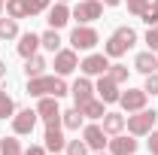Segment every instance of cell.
Masks as SVG:
<instances>
[{"instance_id":"1","label":"cell","mask_w":158,"mask_h":155,"mask_svg":"<svg viewBox=\"0 0 158 155\" xmlns=\"http://www.w3.org/2000/svg\"><path fill=\"white\" fill-rule=\"evenodd\" d=\"M27 94L31 97H46V94H52V97H64V94H70V85L64 82V76H49V73H43V76L37 79H27Z\"/></svg>"},{"instance_id":"2","label":"cell","mask_w":158,"mask_h":155,"mask_svg":"<svg viewBox=\"0 0 158 155\" xmlns=\"http://www.w3.org/2000/svg\"><path fill=\"white\" fill-rule=\"evenodd\" d=\"M155 110H137V113H128V119H125V128H128V134L134 137H143L149 134L152 128H155Z\"/></svg>"},{"instance_id":"3","label":"cell","mask_w":158,"mask_h":155,"mask_svg":"<svg viewBox=\"0 0 158 155\" xmlns=\"http://www.w3.org/2000/svg\"><path fill=\"white\" fill-rule=\"evenodd\" d=\"M98 43H100V37H98V31L91 24H76L70 31V49H76V52H88Z\"/></svg>"},{"instance_id":"4","label":"cell","mask_w":158,"mask_h":155,"mask_svg":"<svg viewBox=\"0 0 158 155\" xmlns=\"http://www.w3.org/2000/svg\"><path fill=\"white\" fill-rule=\"evenodd\" d=\"M70 12H73V19H76L79 24H91V21H98L100 15H103V3H100V0H79Z\"/></svg>"},{"instance_id":"5","label":"cell","mask_w":158,"mask_h":155,"mask_svg":"<svg viewBox=\"0 0 158 155\" xmlns=\"http://www.w3.org/2000/svg\"><path fill=\"white\" fill-rule=\"evenodd\" d=\"M43 140H46V152H52V155L61 152V149L67 146V140H64V125H61V116L46 122V137H43Z\"/></svg>"},{"instance_id":"6","label":"cell","mask_w":158,"mask_h":155,"mask_svg":"<svg viewBox=\"0 0 158 155\" xmlns=\"http://www.w3.org/2000/svg\"><path fill=\"white\" fill-rule=\"evenodd\" d=\"M79 70H82L85 76H103V73L110 70V58H106L103 52H91V55H85V58L79 61Z\"/></svg>"},{"instance_id":"7","label":"cell","mask_w":158,"mask_h":155,"mask_svg":"<svg viewBox=\"0 0 158 155\" xmlns=\"http://www.w3.org/2000/svg\"><path fill=\"white\" fill-rule=\"evenodd\" d=\"M146 100H149V94H146L143 88H128V91H122V94H118V103H122V110H125V113L146 110Z\"/></svg>"},{"instance_id":"8","label":"cell","mask_w":158,"mask_h":155,"mask_svg":"<svg viewBox=\"0 0 158 155\" xmlns=\"http://www.w3.org/2000/svg\"><path fill=\"white\" fill-rule=\"evenodd\" d=\"M73 70H79L76 49H58V52H55V73H58V76H70Z\"/></svg>"},{"instance_id":"9","label":"cell","mask_w":158,"mask_h":155,"mask_svg":"<svg viewBox=\"0 0 158 155\" xmlns=\"http://www.w3.org/2000/svg\"><path fill=\"white\" fill-rule=\"evenodd\" d=\"M37 110H19L15 116H12V131H15V137H24L31 134L34 128H37Z\"/></svg>"},{"instance_id":"10","label":"cell","mask_w":158,"mask_h":155,"mask_svg":"<svg viewBox=\"0 0 158 155\" xmlns=\"http://www.w3.org/2000/svg\"><path fill=\"white\" fill-rule=\"evenodd\" d=\"M82 140H85V146L94 149V152H103L106 143H110V140H106V131H103L100 125H85V128H82Z\"/></svg>"},{"instance_id":"11","label":"cell","mask_w":158,"mask_h":155,"mask_svg":"<svg viewBox=\"0 0 158 155\" xmlns=\"http://www.w3.org/2000/svg\"><path fill=\"white\" fill-rule=\"evenodd\" d=\"M94 94H98L103 103H118V94H122V91H118V82H113V79L103 73V76L98 79V85H94Z\"/></svg>"},{"instance_id":"12","label":"cell","mask_w":158,"mask_h":155,"mask_svg":"<svg viewBox=\"0 0 158 155\" xmlns=\"http://www.w3.org/2000/svg\"><path fill=\"white\" fill-rule=\"evenodd\" d=\"M70 94H73V103L82 107L85 100H91V97H94V82H91L88 76H79L76 82L70 85Z\"/></svg>"},{"instance_id":"13","label":"cell","mask_w":158,"mask_h":155,"mask_svg":"<svg viewBox=\"0 0 158 155\" xmlns=\"http://www.w3.org/2000/svg\"><path fill=\"white\" fill-rule=\"evenodd\" d=\"M106 146H110V155H134L140 143L134 140V134H131V137H125V134H116L113 140H110V143H106Z\"/></svg>"},{"instance_id":"14","label":"cell","mask_w":158,"mask_h":155,"mask_svg":"<svg viewBox=\"0 0 158 155\" xmlns=\"http://www.w3.org/2000/svg\"><path fill=\"white\" fill-rule=\"evenodd\" d=\"M70 19H73V12H70V6L67 3H55V6H49V27H55V31H61L64 24H70Z\"/></svg>"},{"instance_id":"15","label":"cell","mask_w":158,"mask_h":155,"mask_svg":"<svg viewBox=\"0 0 158 155\" xmlns=\"http://www.w3.org/2000/svg\"><path fill=\"white\" fill-rule=\"evenodd\" d=\"M37 116L43 122H49V119H58L61 116V107H58V97L46 94V97H37Z\"/></svg>"},{"instance_id":"16","label":"cell","mask_w":158,"mask_h":155,"mask_svg":"<svg viewBox=\"0 0 158 155\" xmlns=\"http://www.w3.org/2000/svg\"><path fill=\"white\" fill-rule=\"evenodd\" d=\"M134 70H140L143 76H146V73H155L158 70V52H149V49L140 52L137 58H134Z\"/></svg>"},{"instance_id":"17","label":"cell","mask_w":158,"mask_h":155,"mask_svg":"<svg viewBox=\"0 0 158 155\" xmlns=\"http://www.w3.org/2000/svg\"><path fill=\"white\" fill-rule=\"evenodd\" d=\"M125 119H128V116H122V113H106V116L100 119V122H103L100 128L106 131V137H116V134L125 131Z\"/></svg>"},{"instance_id":"18","label":"cell","mask_w":158,"mask_h":155,"mask_svg":"<svg viewBox=\"0 0 158 155\" xmlns=\"http://www.w3.org/2000/svg\"><path fill=\"white\" fill-rule=\"evenodd\" d=\"M37 49H40V34H21L19 37V55L21 58H31V55H37Z\"/></svg>"},{"instance_id":"19","label":"cell","mask_w":158,"mask_h":155,"mask_svg":"<svg viewBox=\"0 0 158 155\" xmlns=\"http://www.w3.org/2000/svg\"><path fill=\"white\" fill-rule=\"evenodd\" d=\"M46 58L43 55H31V58H24V76L27 79H37V76H43L46 73Z\"/></svg>"},{"instance_id":"20","label":"cell","mask_w":158,"mask_h":155,"mask_svg":"<svg viewBox=\"0 0 158 155\" xmlns=\"http://www.w3.org/2000/svg\"><path fill=\"white\" fill-rule=\"evenodd\" d=\"M79 113H82L85 119H91V122L106 116V110H103V100H100V97H91V100H85V103L79 107Z\"/></svg>"},{"instance_id":"21","label":"cell","mask_w":158,"mask_h":155,"mask_svg":"<svg viewBox=\"0 0 158 155\" xmlns=\"http://www.w3.org/2000/svg\"><path fill=\"white\" fill-rule=\"evenodd\" d=\"M82 122H85V116L79 113V107H70V110H64V113H61V125H64L67 131H79V128H82Z\"/></svg>"},{"instance_id":"22","label":"cell","mask_w":158,"mask_h":155,"mask_svg":"<svg viewBox=\"0 0 158 155\" xmlns=\"http://www.w3.org/2000/svg\"><path fill=\"white\" fill-rule=\"evenodd\" d=\"M125 52H128V46H125L118 37H110L106 43H103V55H106V58H122Z\"/></svg>"},{"instance_id":"23","label":"cell","mask_w":158,"mask_h":155,"mask_svg":"<svg viewBox=\"0 0 158 155\" xmlns=\"http://www.w3.org/2000/svg\"><path fill=\"white\" fill-rule=\"evenodd\" d=\"M40 46H43L46 52H58V49H61V37H58V31H55V27H49L46 34H40Z\"/></svg>"},{"instance_id":"24","label":"cell","mask_w":158,"mask_h":155,"mask_svg":"<svg viewBox=\"0 0 158 155\" xmlns=\"http://www.w3.org/2000/svg\"><path fill=\"white\" fill-rule=\"evenodd\" d=\"M15 37H19V21L9 15L6 19L0 15V40H15Z\"/></svg>"},{"instance_id":"25","label":"cell","mask_w":158,"mask_h":155,"mask_svg":"<svg viewBox=\"0 0 158 155\" xmlns=\"http://www.w3.org/2000/svg\"><path fill=\"white\" fill-rule=\"evenodd\" d=\"M6 15L9 19H27V3L24 0H6Z\"/></svg>"},{"instance_id":"26","label":"cell","mask_w":158,"mask_h":155,"mask_svg":"<svg viewBox=\"0 0 158 155\" xmlns=\"http://www.w3.org/2000/svg\"><path fill=\"white\" fill-rule=\"evenodd\" d=\"M21 140L19 137H3L0 140V155H21Z\"/></svg>"},{"instance_id":"27","label":"cell","mask_w":158,"mask_h":155,"mask_svg":"<svg viewBox=\"0 0 158 155\" xmlns=\"http://www.w3.org/2000/svg\"><path fill=\"white\" fill-rule=\"evenodd\" d=\"M113 37H118L125 46H128V49H131V46L137 43V31H134V27H128V24H118L116 31H113Z\"/></svg>"},{"instance_id":"28","label":"cell","mask_w":158,"mask_h":155,"mask_svg":"<svg viewBox=\"0 0 158 155\" xmlns=\"http://www.w3.org/2000/svg\"><path fill=\"white\" fill-rule=\"evenodd\" d=\"M12 116H15V100L6 91H0V119H12Z\"/></svg>"},{"instance_id":"29","label":"cell","mask_w":158,"mask_h":155,"mask_svg":"<svg viewBox=\"0 0 158 155\" xmlns=\"http://www.w3.org/2000/svg\"><path fill=\"white\" fill-rule=\"evenodd\" d=\"M106 76L113 79V82H118V85H122V82H128V67H125V64H110Z\"/></svg>"},{"instance_id":"30","label":"cell","mask_w":158,"mask_h":155,"mask_svg":"<svg viewBox=\"0 0 158 155\" xmlns=\"http://www.w3.org/2000/svg\"><path fill=\"white\" fill-rule=\"evenodd\" d=\"M27 3V15H40V12H49L52 0H24Z\"/></svg>"},{"instance_id":"31","label":"cell","mask_w":158,"mask_h":155,"mask_svg":"<svg viewBox=\"0 0 158 155\" xmlns=\"http://www.w3.org/2000/svg\"><path fill=\"white\" fill-rule=\"evenodd\" d=\"M125 3H128V12H131V15H143V12L152 6V0H125Z\"/></svg>"},{"instance_id":"32","label":"cell","mask_w":158,"mask_h":155,"mask_svg":"<svg viewBox=\"0 0 158 155\" xmlns=\"http://www.w3.org/2000/svg\"><path fill=\"white\" fill-rule=\"evenodd\" d=\"M67 155H88V146H85V140H67Z\"/></svg>"},{"instance_id":"33","label":"cell","mask_w":158,"mask_h":155,"mask_svg":"<svg viewBox=\"0 0 158 155\" xmlns=\"http://www.w3.org/2000/svg\"><path fill=\"white\" fill-rule=\"evenodd\" d=\"M143 91H146V94H158V70H155V73H146Z\"/></svg>"},{"instance_id":"34","label":"cell","mask_w":158,"mask_h":155,"mask_svg":"<svg viewBox=\"0 0 158 155\" xmlns=\"http://www.w3.org/2000/svg\"><path fill=\"white\" fill-rule=\"evenodd\" d=\"M146 46H149V52H158V24H152L149 31H146V40H143Z\"/></svg>"},{"instance_id":"35","label":"cell","mask_w":158,"mask_h":155,"mask_svg":"<svg viewBox=\"0 0 158 155\" xmlns=\"http://www.w3.org/2000/svg\"><path fill=\"white\" fill-rule=\"evenodd\" d=\"M140 19H143V24H149V27H152V24H158V12L152 9V6H149V9H146Z\"/></svg>"},{"instance_id":"36","label":"cell","mask_w":158,"mask_h":155,"mask_svg":"<svg viewBox=\"0 0 158 155\" xmlns=\"http://www.w3.org/2000/svg\"><path fill=\"white\" fill-rule=\"evenodd\" d=\"M149 152H152V155H158V131H155V128L149 131Z\"/></svg>"},{"instance_id":"37","label":"cell","mask_w":158,"mask_h":155,"mask_svg":"<svg viewBox=\"0 0 158 155\" xmlns=\"http://www.w3.org/2000/svg\"><path fill=\"white\" fill-rule=\"evenodd\" d=\"M21 155H46V146H37V143H34V146H27Z\"/></svg>"},{"instance_id":"38","label":"cell","mask_w":158,"mask_h":155,"mask_svg":"<svg viewBox=\"0 0 158 155\" xmlns=\"http://www.w3.org/2000/svg\"><path fill=\"white\" fill-rule=\"evenodd\" d=\"M100 3H103V6H118L122 0H100Z\"/></svg>"},{"instance_id":"39","label":"cell","mask_w":158,"mask_h":155,"mask_svg":"<svg viewBox=\"0 0 158 155\" xmlns=\"http://www.w3.org/2000/svg\"><path fill=\"white\" fill-rule=\"evenodd\" d=\"M0 79H6V64L0 61Z\"/></svg>"},{"instance_id":"40","label":"cell","mask_w":158,"mask_h":155,"mask_svg":"<svg viewBox=\"0 0 158 155\" xmlns=\"http://www.w3.org/2000/svg\"><path fill=\"white\" fill-rule=\"evenodd\" d=\"M3 12H6V0H0V15H3Z\"/></svg>"},{"instance_id":"41","label":"cell","mask_w":158,"mask_h":155,"mask_svg":"<svg viewBox=\"0 0 158 155\" xmlns=\"http://www.w3.org/2000/svg\"><path fill=\"white\" fill-rule=\"evenodd\" d=\"M152 9H155V12H158V0H152Z\"/></svg>"},{"instance_id":"42","label":"cell","mask_w":158,"mask_h":155,"mask_svg":"<svg viewBox=\"0 0 158 155\" xmlns=\"http://www.w3.org/2000/svg\"><path fill=\"white\" fill-rule=\"evenodd\" d=\"M94 155H106V152H94Z\"/></svg>"},{"instance_id":"43","label":"cell","mask_w":158,"mask_h":155,"mask_svg":"<svg viewBox=\"0 0 158 155\" xmlns=\"http://www.w3.org/2000/svg\"><path fill=\"white\" fill-rule=\"evenodd\" d=\"M58 3H67V0H58Z\"/></svg>"},{"instance_id":"44","label":"cell","mask_w":158,"mask_h":155,"mask_svg":"<svg viewBox=\"0 0 158 155\" xmlns=\"http://www.w3.org/2000/svg\"><path fill=\"white\" fill-rule=\"evenodd\" d=\"M55 155H61V152H55Z\"/></svg>"}]
</instances>
